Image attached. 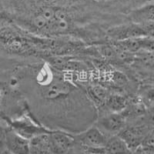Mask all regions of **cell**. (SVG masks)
<instances>
[{
  "mask_svg": "<svg viewBox=\"0 0 154 154\" xmlns=\"http://www.w3.org/2000/svg\"><path fill=\"white\" fill-rule=\"evenodd\" d=\"M8 68L30 112L46 128L77 134L93 126L98 110L85 89L49 63H17Z\"/></svg>",
  "mask_w": 154,
  "mask_h": 154,
  "instance_id": "6da1fadb",
  "label": "cell"
},
{
  "mask_svg": "<svg viewBox=\"0 0 154 154\" xmlns=\"http://www.w3.org/2000/svg\"><path fill=\"white\" fill-rule=\"evenodd\" d=\"M12 130L28 140H32L38 135L49 133L52 131L46 126H44L32 112H27L15 119H9L2 118Z\"/></svg>",
  "mask_w": 154,
  "mask_h": 154,
  "instance_id": "7a4b0ae2",
  "label": "cell"
},
{
  "mask_svg": "<svg viewBox=\"0 0 154 154\" xmlns=\"http://www.w3.org/2000/svg\"><path fill=\"white\" fill-rule=\"evenodd\" d=\"M1 144L12 154H30V140L22 137L2 119Z\"/></svg>",
  "mask_w": 154,
  "mask_h": 154,
  "instance_id": "3957f363",
  "label": "cell"
},
{
  "mask_svg": "<svg viewBox=\"0 0 154 154\" xmlns=\"http://www.w3.org/2000/svg\"><path fill=\"white\" fill-rule=\"evenodd\" d=\"M127 120L122 112H99L95 125L107 137L118 135L126 127Z\"/></svg>",
  "mask_w": 154,
  "mask_h": 154,
  "instance_id": "277c9868",
  "label": "cell"
},
{
  "mask_svg": "<svg viewBox=\"0 0 154 154\" xmlns=\"http://www.w3.org/2000/svg\"><path fill=\"white\" fill-rule=\"evenodd\" d=\"M49 137L53 154H72L75 146L74 134L63 130H52Z\"/></svg>",
  "mask_w": 154,
  "mask_h": 154,
  "instance_id": "5b68a950",
  "label": "cell"
},
{
  "mask_svg": "<svg viewBox=\"0 0 154 154\" xmlns=\"http://www.w3.org/2000/svg\"><path fill=\"white\" fill-rule=\"evenodd\" d=\"M74 139L76 144L94 148H104L108 140V137L96 125L81 133L74 134Z\"/></svg>",
  "mask_w": 154,
  "mask_h": 154,
  "instance_id": "8992f818",
  "label": "cell"
},
{
  "mask_svg": "<svg viewBox=\"0 0 154 154\" xmlns=\"http://www.w3.org/2000/svg\"><path fill=\"white\" fill-rule=\"evenodd\" d=\"M135 121L137 123L131 126H126L118 134L133 151L138 149L142 145L143 140L149 133L146 125L137 123V120Z\"/></svg>",
  "mask_w": 154,
  "mask_h": 154,
  "instance_id": "52a82bcc",
  "label": "cell"
},
{
  "mask_svg": "<svg viewBox=\"0 0 154 154\" xmlns=\"http://www.w3.org/2000/svg\"><path fill=\"white\" fill-rule=\"evenodd\" d=\"M107 35L113 42L147 36L146 32L143 25L133 23L110 28L107 31Z\"/></svg>",
  "mask_w": 154,
  "mask_h": 154,
  "instance_id": "ba28073f",
  "label": "cell"
},
{
  "mask_svg": "<svg viewBox=\"0 0 154 154\" xmlns=\"http://www.w3.org/2000/svg\"><path fill=\"white\" fill-rule=\"evenodd\" d=\"M129 19L135 24L154 23V4H148L133 10L129 14Z\"/></svg>",
  "mask_w": 154,
  "mask_h": 154,
  "instance_id": "9c48e42d",
  "label": "cell"
},
{
  "mask_svg": "<svg viewBox=\"0 0 154 154\" xmlns=\"http://www.w3.org/2000/svg\"><path fill=\"white\" fill-rule=\"evenodd\" d=\"M129 103L127 96L120 93H111L105 105L98 111L99 112H123Z\"/></svg>",
  "mask_w": 154,
  "mask_h": 154,
  "instance_id": "30bf717a",
  "label": "cell"
},
{
  "mask_svg": "<svg viewBox=\"0 0 154 154\" xmlns=\"http://www.w3.org/2000/svg\"><path fill=\"white\" fill-rule=\"evenodd\" d=\"M105 150L106 154H133V151L119 135L109 137Z\"/></svg>",
  "mask_w": 154,
  "mask_h": 154,
  "instance_id": "8fae6325",
  "label": "cell"
},
{
  "mask_svg": "<svg viewBox=\"0 0 154 154\" xmlns=\"http://www.w3.org/2000/svg\"><path fill=\"white\" fill-rule=\"evenodd\" d=\"M49 134L38 135L30 140V154H53Z\"/></svg>",
  "mask_w": 154,
  "mask_h": 154,
  "instance_id": "7c38bea8",
  "label": "cell"
},
{
  "mask_svg": "<svg viewBox=\"0 0 154 154\" xmlns=\"http://www.w3.org/2000/svg\"><path fill=\"white\" fill-rule=\"evenodd\" d=\"M141 100L144 104L154 106V86H146L141 89Z\"/></svg>",
  "mask_w": 154,
  "mask_h": 154,
  "instance_id": "4fadbf2b",
  "label": "cell"
},
{
  "mask_svg": "<svg viewBox=\"0 0 154 154\" xmlns=\"http://www.w3.org/2000/svg\"><path fill=\"white\" fill-rule=\"evenodd\" d=\"M141 49L154 54V38L149 36L142 37L141 38Z\"/></svg>",
  "mask_w": 154,
  "mask_h": 154,
  "instance_id": "5bb4252c",
  "label": "cell"
},
{
  "mask_svg": "<svg viewBox=\"0 0 154 154\" xmlns=\"http://www.w3.org/2000/svg\"><path fill=\"white\" fill-rule=\"evenodd\" d=\"M1 154H12V153L9 152V151H8L6 149H5V148H2V149H1Z\"/></svg>",
  "mask_w": 154,
  "mask_h": 154,
  "instance_id": "9a60e30c",
  "label": "cell"
},
{
  "mask_svg": "<svg viewBox=\"0 0 154 154\" xmlns=\"http://www.w3.org/2000/svg\"><path fill=\"white\" fill-rule=\"evenodd\" d=\"M96 1H103V0H96Z\"/></svg>",
  "mask_w": 154,
  "mask_h": 154,
  "instance_id": "2e32d148",
  "label": "cell"
}]
</instances>
